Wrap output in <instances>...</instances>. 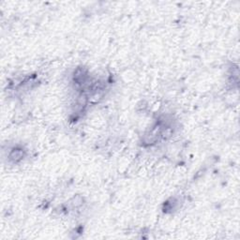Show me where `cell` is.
<instances>
[{
	"mask_svg": "<svg viewBox=\"0 0 240 240\" xmlns=\"http://www.w3.org/2000/svg\"><path fill=\"white\" fill-rule=\"evenodd\" d=\"M22 158H23V152L21 149H14L9 155V159L14 161H17L21 160Z\"/></svg>",
	"mask_w": 240,
	"mask_h": 240,
	"instance_id": "cell-1",
	"label": "cell"
}]
</instances>
